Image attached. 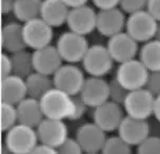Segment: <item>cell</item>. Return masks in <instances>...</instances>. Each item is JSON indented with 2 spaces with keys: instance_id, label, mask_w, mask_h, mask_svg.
I'll list each match as a JSON object with an SVG mask.
<instances>
[{
  "instance_id": "cell-1",
  "label": "cell",
  "mask_w": 160,
  "mask_h": 154,
  "mask_svg": "<svg viewBox=\"0 0 160 154\" xmlns=\"http://www.w3.org/2000/svg\"><path fill=\"white\" fill-rule=\"evenodd\" d=\"M44 116L57 119L72 118L75 108V96L58 89L55 85L40 98Z\"/></svg>"
},
{
  "instance_id": "cell-2",
  "label": "cell",
  "mask_w": 160,
  "mask_h": 154,
  "mask_svg": "<svg viewBox=\"0 0 160 154\" xmlns=\"http://www.w3.org/2000/svg\"><path fill=\"white\" fill-rule=\"evenodd\" d=\"M39 142L36 128L18 122L4 132L3 146L10 153L30 154Z\"/></svg>"
},
{
  "instance_id": "cell-3",
  "label": "cell",
  "mask_w": 160,
  "mask_h": 154,
  "mask_svg": "<svg viewBox=\"0 0 160 154\" xmlns=\"http://www.w3.org/2000/svg\"><path fill=\"white\" fill-rule=\"evenodd\" d=\"M158 23L155 17L147 8H143L128 14L125 31L138 42L143 44L156 37Z\"/></svg>"
},
{
  "instance_id": "cell-4",
  "label": "cell",
  "mask_w": 160,
  "mask_h": 154,
  "mask_svg": "<svg viewBox=\"0 0 160 154\" xmlns=\"http://www.w3.org/2000/svg\"><path fill=\"white\" fill-rule=\"evenodd\" d=\"M84 72L90 76L104 77L113 70L115 60L107 45H90L87 54L81 61Z\"/></svg>"
},
{
  "instance_id": "cell-5",
  "label": "cell",
  "mask_w": 160,
  "mask_h": 154,
  "mask_svg": "<svg viewBox=\"0 0 160 154\" xmlns=\"http://www.w3.org/2000/svg\"><path fill=\"white\" fill-rule=\"evenodd\" d=\"M56 47L63 61L78 64L82 61L90 44L84 35L68 30L58 37Z\"/></svg>"
},
{
  "instance_id": "cell-6",
  "label": "cell",
  "mask_w": 160,
  "mask_h": 154,
  "mask_svg": "<svg viewBox=\"0 0 160 154\" xmlns=\"http://www.w3.org/2000/svg\"><path fill=\"white\" fill-rule=\"evenodd\" d=\"M150 70L138 58H133L118 64L115 77L128 91L145 88Z\"/></svg>"
},
{
  "instance_id": "cell-7",
  "label": "cell",
  "mask_w": 160,
  "mask_h": 154,
  "mask_svg": "<svg viewBox=\"0 0 160 154\" xmlns=\"http://www.w3.org/2000/svg\"><path fill=\"white\" fill-rule=\"evenodd\" d=\"M155 95L147 88L132 90L125 97L123 109L125 114L135 118L148 119L153 115Z\"/></svg>"
},
{
  "instance_id": "cell-8",
  "label": "cell",
  "mask_w": 160,
  "mask_h": 154,
  "mask_svg": "<svg viewBox=\"0 0 160 154\" xmlns=\"http://www.w3.org/2000/svg\"><path fill=\"white\" fill-rule=\"evenodd\" d=\"M23 33L27 47L33 51L52 44L54 39V28L40 16L24 22Z\"/></svg>"
},
{
  "instance_id": "cell-9",
  "label": "cell",
  "mask_w": 160,
  "mask_h": 154,
  "mask_svg": "<svg viewBox=\"0 0 160 154\" xmlns=\"http://www.w3.org/2000/svg\"><path fill=\"white\" fill-rule=\"evenodd\" d=\"M84 70L77 64H63L53 75L54 85L73 96L79 95L85 81Z\"/></svg>"
},
{
  "instance_id": "cell-10",
  "label": "cell",
  "mask_w": 160,
  "mask_h": 154,
  "mask_svg": "<svg viewBox=\"0 0 160 154\" xmlns=\"http://www.w3.org/2000/svg\"><path fill=\"white\" fill-rule=\"evenodd\" d=\"M123 105L108 99L98 107L94 108L92 113L93 121L105 132L117 131L124 118Z\"/></svg>"
},
{
  "instance_id": "cell-11",
  "label": "cell",
  "mask_w": 160,
  "mask_h": 154,
  "mask_svg": "<svg viewBox=\"0 0 160 154\" xmlns=\"http://www.w3.org/2000/svg\"><path fill=\"white\" fill-rule=\"evenodd\" d=\"M107 47L117 64L136 58L140 49L138 41L134 39L125 30L110 37Z\"/></svg>"
},
{
  "instance_id": "cell-12",
  "label": "cell",
  "mask_w": 160,
  "mask_h": 154,
  "mask_svg": "<svg viewBox=\"0 0 160 154\" xmlns=\"http://www.w3.org/2000/svg\"><path fill=\"white\" fill-rule=\"evenodd\" d=\"M97 13L95 8L88 4L72 8L67 20L68 30L84 36L93 33L97 25Z\"/></svg>"
},
{
  "instance_id": "cell-13",
  "label": "cell",
  "mask_w": 160,
  "mask_h": 154,
  "mask_svg": "<svg viewBox=\"0 0 160 154\" xmlns=\"http://www.w3.org/2000/svg\"><path fill=\"white\" fill-rule=\"evenodd\" d=\"M78 96L94 109L110 99V82L100 76L88 77Z\"/></svg>"
},
{
  "instance_id": "cell-14",
  "label": "cell",
  "mask_w": 160,
  "mask_h": 154,
  "mask_svg": "<svg viewBox=\"0 0 160 154\" xmlns=\"http://www.w3.org/2000/svg\"><path fill=\"white\" fill-rule=\"evenodd\" d=\"M125 13L120 7L99 10L97 13L96 30L104 37H112L125 30L127 17Z\"/></svg>"
},
{
  "instance_id": "cell-15",
  "label": "cell",
  "mask_w": 160,
  "mask_h": 154,
  "mask_svg": "<svg viewBox=\"0 0 160 154\" xmlns=\"http://www.w3.org/2000/svg\"><path fill=\"white\" fill-rule=\"evenodd\" d=\"M76 138L84 153L96 154L102 151L107 139V132L95 122H85L76 130Z\"/></svg>"
},
{
  "instance_id": "cell-16",
  "label": "cell",
  "mask_w": 160,
  "mask_h": 154,
  "mask_svg": "<svg viewBox=\"0 0 160 154\" xmlns=\"http://www.w3.org/2000/svg\"><path fill=\"white\" fill-rule=\"evenodd\" d=\"M36 130L39 141L47 142L57 149L68 137V127L63 119L44 117Z\"/></svg>"
},
{
  "instance_id": "cell-17",
  "label": "cell",
  "mask_w": 160,
  "mask_h": 154,
  "mask_svg": "<svg viewBox=\"0 0 160 154\" xmlns=\"http://www.w3.org/2000/svg\"><path fill=\"white\" fill-rule=\"evenodd\" d=\"M117 132L131 146H138L150 135L151 128L147 119L135 118L125 115Z\"/></svg>"
},
{
  "instance_id": "cell-18",
  "label": "cell",
  "mask_w": 160,
  "mask_h": 154,
  "mask_svg": "<svg viewBox=\"0 0 160 154\" xmlns=\"http://www.w3.org/2000/svg\"><path fill=\"white\" fill-rule=\"evenodd\" d=\"M34 69L37 72L53 76L63 64V59L56 45H47L33 51Z\"/></svg>"
},
{
  "instance_id": "cell-19",
  "label": "cell",
  "mask_w": 160,
  "mask_h": 154,
  "mask_svg": "<svg viewBox=\"0 0 160 154\" xmlns=\"http://www.w3.org/2000/svg\"><path fill=\"white\" fill-rule=\"evenodd\" d=\"M28 96L25 78L11 74L1 78V99L8 104L17 105Z\"/></svg>"
},
{
  "instance_id": "cell-20",
  "label": "cell",
  "mask_w": 160,
  "mask_h": 154,
  "mask_svg": "<svg viewBox=\"0 0 160 154\" xmlns=\"http://www.w3.org/2000/svg\"><path fill=\"white\" fill-rule=\"evenodd\" d=\"M1 44L5 52L10 54L27 49L23 23H20V21H11L5 23L1 31Z\"/></svg>"
},
{
  "instance_id": "cell-21",
  "label": "cell",
  "mask_w": 160,
  "mask_h": 154,
  "mask_svg": "<svg viewBox=\"0 0 160 154\" xmlns=\"http://www.w3.org/2000/svg\"><path fill=\"white\" fill-rule=\"evenodd\" d=\"M71 8L63 0H42L40 17L53 28L67 23Z\"/></svg>"
},
{
  "instance_id": "cell-22",
  "label": "cell",
  "mask_w": 160,
  "mask_h": 154,
  "mask_svg": "<svg viewBox=\"0 0 160 154\" xmlns=\"http://www.w3.org/2000/svg\"><path fill=\"white\" fill-rule=\"evenodd\" d=\"M16 105L18 110L19 122L25 124L28 126L37 128L42 119L45 117L41 102L38 98L27 96Z\"/></svg>"
},
{
  "instance_id": "cell-23",
  "label": "cell",
  "mask_w": 160,
  "mask_h": 154,
  "mask_svg": "<svg viewBox=\"0 0 160 154\" xmlns=\"http://www.w3.org/2000/svg\"><path fill=\"white\" fill-rule=\"evenodd\" d=\"M28 96L40 99L50 89L54 87L53 76L34 71L25 78Z\"/></svg>"
},
{
  "instance_id": "cell-24",
  "label": "cell",
  "mask_w": 160,
  "mask_h": 154,
  "mask_svg": "<svg viewBox=\"0 0 160 154\" xmlns=\"http://www.w3.org/2000/svg\"><path fill=\"white\" fill-rule=\"evenodd\" d=\"M138 56L150 71L160 70V39L155 37L143 42L139 49Z\"/></svg>"
},
{
  "instance_id": "cell-25",
  "label": "cell",
  "mask_w": 160,
  "mask_h": 154,
  "mask_svg": "<svg viewBox=\"0 0 160 154\" xmlns=\"http://www.w3.org/2000/svg\"><path fill=\"white\" fill-rule=\"evenodd\" d=\"M42 0H16L13 14L18 21L27 22L40 16Z\"/></svg>"
},
{
  "instance_id": "cell-26",
  "label": "cell",
  "mask_w": 160,
  "mask_h": 154,
  "mask_svg": "<svg viewBox=\"0 0 160 154\" xmlns=\"http://www.w3.org/2000/svg\"><path fill=\"white\" fill-rule=\"evenodd\" d=\"M11 56L13 61V74L27 78L31 73L35 71L33 53L28 52L27 49L11 54Z\"/></svg>"
},
{
  "instance_id": "cell-27",
  "label": "cell",
  "mask_w": 160,
  "mask_h": 154,
  "mask_svg": "<svg viewBox=\"0 0 160 154\" xmlns=\"http://www.w3.org/2000/svg\"><path fill=\"white\" fill-rule=\"evenodd\" d=\"M103 154H130L132 153V146L128 144L121 136L113 135L107 137L102 148Z\"/></svg>"
},
{
  "instance_id": "cell-28",
  "label": "cell",
  "mask_w": 160,
  "mask_h": 154,
  "mask_svg": "<svg viewBox=\"0 0 160 154\" xmlns=\"http://www.w3.org/2000/svg\"><path fill=\"white\" fill-rule=\"evenodd\" d=\"M19 122L17 105L2 101L1 104V130L7 132L8 129Z\"/></svg>"
},
{
  "instance_id": "cell-29",
  "label": "cell",
  "mask_w": 160,
  "mask_h": 154,
  "mask_svg": "<svg viewBox=\"0 0 160 154\" xmlns=\"http://www.w3.org/2000/svg\"><path fill=\"white\" fill-rule=\"evenodd\" d=\"M138 154H160V137L148 135L137 146Z\"/></svg>"
},
{
  "instance_id": "cell-30",
  "label": "cell",
  "mask_w": 160,
  "mask_h": 154,
  "mask_svg": "<svg viewBox=\"0 0 160 154\" xmlns=\"http://www.w3.org/2000/svg\"><path fill=\"white\" fill-rule=\"evenodd\" d=\"M108 82H110V99L122 105L130 91H128L124 85H122L120 84V82L117 80V78L115 76H114Z\"/></svg>"
},
{
  "instance_id": "cell-31",
  "label": "cell",
  "mask_w": 160,
  "mask_h": 154,
  "mask_svg": "<svg viewBox=\"0 0 160 154\" xmlns=\"http://www.w3.org/2000/svg\"><path fill=\"white\" fill-rule=\"evenodd\" d=\"M58 152L61 154H81L84 153L81 145L77 141V138L68 137L58 147Z\"/></svg>"
},
{
  "instance_id": "cell-32",
  "label": "cell",
  "mask_w": 160,
  "mask_h": 154,
  "mask_svg": "<svg viewBox=\"0 0 160 154\" xmlns=\"http://www.w3.org/2000/svg\"><path fill=\"white\" fill-rule=\"evenodd\" d=\"M147 4L148 0H120L119 7L127 14H131L147 8Z\"/></svg>"
},
{
  "instance_id": "cell-33",
  "label": "cell",
  "mask_w": 160,
  "mask_h": 154,
  "mask_svg": "<svg viewBox=\"0 0 160 154\" xmlns=\"http://www.w3.org/2000/svg\"><path fill=\"white\" fill-rule=\"evenodd\" d=\"M145 88H147L148 91H151L155 96L159 95L160 94V70L150 71Z\"/></svg>"
},
{
  "instance_id": "cell-34",
  "label": "cell",
  "mask_w": 160,
  "mask_h": 154,
  "mask_svg": "<svg viewBox=\"0 0 160 154\" xmlns=\"http://www.w3.org/2000/svg\"><path fill=\"white\" fill-rule=\"evenodd\" d=\"M88 107L87 105V104L78 95L75 96V108H74V112L71 121H78V119L83 117L84 114L88 111Z\"/></svg>"
},
{
  "instance_id": "cell-35",
  "label": "cell",
  "mask_w": 160,
  "mask_h": 154,
  "mask_svg": "<svg viewBox=\"0 0 160 154\" xmlns=\"http://www.w3.org/2000/svg\"><path fill=\"white\" fill-rule=\"evenodd\" d=\"M13 74V61L10 53L4 52L1 54V77Z\"/></svg>"
},
{
  "instance_id": "cell-36",
  "label": "cell",
  "mask_w": 160,
  "mask_h": 154,
  "mask_svg": "<svg viewBox=\"0 0 160 154\" xmlns=\"http://www.w3.org/2000/svg\"><path fill=\"white\" fill-rule=\"evenodd\" d=\"M33 153L35 154H57L58 152V149L54 146H51V145L47 144V142H42L39 141L37 144V146L34 149Z\"/></svg>"
},
{
  "instance_id": "cell-37",
  "label": "cell",
  "mask_w": 160,
  "mask_h": 154,
  "mask_svg": "<svg viewBox=\"0 0 160 154\" xmlns=\"http://www.w3.org/2000/svg\"><path fill=\"white\" fill-rule=\"evenodd\" d=\"M92 2L99 10L116 8L120 5V0H92Z\"/></svg>"
},
{
  "instance_id": "cell-38",
  "label": "cell",
  "mask_w": 160,
  "mask_h": 154,
  "mask_svg": "<svg viewBox=\"0 0 160 154\" xmlns=\"http://www.w3.org/2000/svg\"><path fill=\"white\" fill-rule=\"evenodd\" d=\"M147 10L160 22V0H148Z\"/></svg>"
},
{
  "instance_id": "cell-39",
  "label": "cell",
  "mask_w": 160,
  "mask_h": 154,
  "mask_svg": "<svg viewBox=\"0 0 160 154\" xmlns=\"http://www.w3.org/2000/svg\"><path fill=\"white\" fill-rule=\"evenodd\" d=\"M16 0H1V12L3 15L13 13Z\"/></svg>"
},
{
  "instance_id": "cell-40",
  "label": "cell",
  "mask_w": 160,
  "mask_h": 154,
  "mask_svg": "<svg viewBox=\"0 0 160 154\" xmlns=\"http://www.w3.org/2000/svg\"><path fill=\"white\" fill-rule=\"evenodd\" d=\"M153 115L157 121L160 122V94L155 96V102H154V112Z\"/></svg>"
},
{
  "instance_id": "cell-41",
  "label": "cell",
  "mask_w": 160,
  "mask_h": 154,
  "mask_svg": "<svg viewBox=\"0 0 160 154\" xmlns=\"http://www.w3.org/2000/svg\"><path fill=\"white\" fill-rule=\"evenodd\" d=\"M63 1L72 8L80 7V5H83V4H88V0H63Z\"/></svg>"
},
{
  "instance_id": "cell-42",
  "label": "cell",
  "mask_w": 160,
  "mask_h": 154,
  "mask_svg": "<svg viewBox=\"0 0 160 154\" xmlns=\"http://www.w3.org/2000/svg\"><path fill=\"white\" fill-rule=\"evenodd\" d=\"M156 38L160 39V22L158 23V28H157V32H156Z\"/></svg>"
}]
</instances>
